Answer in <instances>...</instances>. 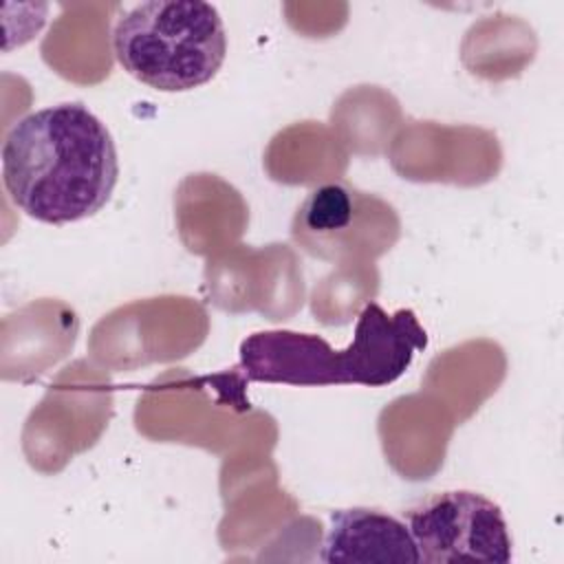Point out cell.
Instances as JSON below:
<instances>
[{
  "mask_svg": "<svg viewBox=\"0 0 564 564\" xmlns=\"http://www.w3.org/2000/svg\"><path fill=\"white\" fill-rule=\"evenodd\" d=\"M427 348V330L412 308L388 313L377 302L361 308L352 341L333 348L324 337L289 328L258 330L238 348L236 370L245 381L297 388L394 383Z\"/></svg>",
  "mask_w": 564,
  "mask_h": 564,
  "instance_id": "obj_2",
  "label": "cell"
},
{
  "mask_svg": "<svg viewBox=\"0 0 564 564\" xmlns=\"http://www.w3.org/2000/svg\"><path fill=\"white\" fill-rule=\"evenodd\" d=\"M112 53L141 84L161 93H185L216 77L227 57V33L209 2L150 0L117 18Z\"/></svg>",
  "mask_w": 564,
  "mask_h": 564,
  "instance_id": "obj_3",
  "label": "cell"
},
{
  "mask_svg": "<svg viewBox=\"0 0 564 564\" xmlns=\"http://www.w3.org/2000/svg\"><path fill=\"white\" fill-rule=\"evenodd\" d=\"M119 178L117 145L82 101H62L20 117L2 141V183L29 218L66 225L95 216Z\"/></svg>",
  "mask_w": 564,
  "mask_h": 564,
  "instance_id": "obj_1",
  "label": "cell"
},
{
  "mask_svg": "<svg viewBox=\"0 0 564 564\" xmlns=\"http://www.w3.org/2000/svg\"><path fill=\"white\" fill-rule=\"evenodd\" d=\"M319 560L326 564H421L405 520L368 507L330 513Z\"/></svg>",
  "mask_w": 564,
  "mask_h": 564,
  "instance_id": "obj_6",
  "label": "cell"
},
{
  "mask_svg": "<svg viewBox=\"0 0 564 564\" xmlns=\"http://www.w3.org/2000/svg\"><path fill=\"white\" fill-rule=\"evenodd\" d=\"M399 231L401 223L390 203L346 181L313 187L291 223L297 249L335 264L379 258L397 242Z\"/></svg>",
  "mask_w": 564,
  "mask_h": 564,
  "instance_id": "obj_4",
  "label": "cell"
},
{
  "mask_svg": "<svg viewBox=\"0 0 564 564\" xmlns=\"http://www.w3.org/2000/svg\"><path fill=\"white\" fill-rule=\"evenodd\" d=\"M405 524L425 564H507L513 557L502 509L469 489L432 494L405 511Z\"/></svg>",
  "mask_w": 564,
  "mask_h": 564,
  "instance_id": "obj_5",
  "label": "cell"
}]
</instances>
